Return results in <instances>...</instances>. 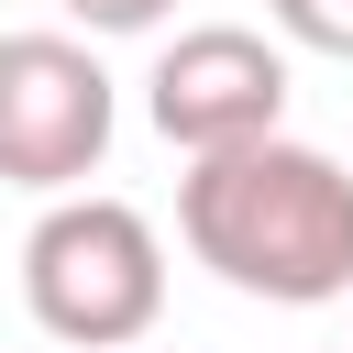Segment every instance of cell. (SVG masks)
I'll return each instance as SVG.
<instances>
[{
	"label": "cell",
	"instance_id": "obj_1",
	"mask_svg": "<svg viewBox=\"0 0 353 353\" xmlns=\"http://www.w3.org/2000/svg\"><path fill=\"white\" fill-rule=\"evenodd\" d=\"M176 232L188 254L276 309H331L353 298V165L320 143H243L176 176Z\"/></svg>",
	"mask_w": 353,
	"mask_h": 353
},
{
	"label": "cell",
	"instance_id": "obj_2",
	"mask_svg": "<svg viewBox=\"0 0 353 353\" xmlns=\"http://www.w3.org/2000/svg\"><path fill=\"white\" fill-rule=\"evenodd\" d=\"M22 309L77 353H132L165 320V243L132 199H55L22 243Z\"/></svg>",
	"mask_w": 353,
	"mask_h": 353
},
{
	"label": "cell",
	"instance_id": "obj_3",
	"mask_svg": "<svg viewBox=\"0 0 353 353\" xmlns=\"http://www.w3.org/2000/svg\"><path fill=\"white\" fill-rule=\"evenodd\" d=\"M110 121L121 99L77 33H0V188L77 199V176L110 154Z\"/></svg>",
	"mask_w": 353,
	"mask_h": 353
},
{
	"label": "cell",
	"instance_id": "obj_4",
	"mask_svg": "<svg viewBox=\"0 0 353 353\" xmlns=\"http://www.w3.org/2000/svg\"><path fill=\"white\" fill-rule=\"evenodd\" d=\"M143 110H154V132H165L188 165L243 154V143H276V121H287V55H276L254 22H199V33H176V44L154 55Z\"/></svg>",
	"mask_w": 353,
	"mask_h": 353
},
{
	"label": "cell",
	"instance_id": "obj_5",
	"mask_svg": "<svg viewBox=\"0 0 353 353\" xmlns=\"http://www.w3.org/2000/svg\"><path fill=\"white\" fill-rule=\"evenodd\" d=\"M276 11V33L287 44H309V55H342L353 66V0H265Z\"/></svg>",
	"mask_w": 353,
	"mask_h": 353
},
{
	"label": "cell",
	"instance_id": "obj_6",
	"mask_svg": "<svg viewBox=\"0 0 353 353\" xmlns=\"http://www.w3.org/2000/svg\"><path fill=\"white\" fill-rule=\"evenodd\" d=\"M176 0H66V22H88V33H154Z\"/></svg>",
	"mask_w": 353,
	"mask_h": 353
}]
</instances>
